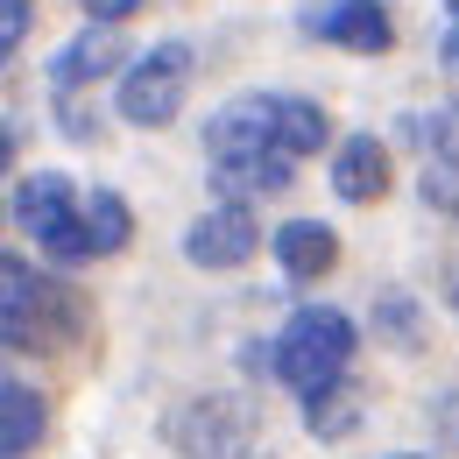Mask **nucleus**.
<instances>
[{
  "instance_id": "1",
  "label": "nucleus",
  "mask_w": 459,
  "mask_h": 459,
  "mask_svg": "<svg viewBox=\"0 0 459 459\" xmlns=\"http://www.w3.org/2000/svg\"><path fill=\"white\" fill-rule=\"evenodd\" d=\"M346 360H353V318L325 311V304H304L276 340V375L297 396H318V389L346 382Z\"/></svg>"
},
{
  "instance_id": "2",
  "label": "nucleus",
  "mask_w": 459,
  "mask_h": 459,
  "mask_svg": "<svg viewBox=\"0 0 459 459\" xmlns=\"http://www.w3.org/2000/svg\"><path fill=\"white\" fill-rule=\"evenodd\" d=\"M191 43H156V50H142V57H127L114 85V107L120 120H134V127H170L184 114V100H191Z\"/></svg>"
},
{
  "instance_id": "3",
  "label": "nucleus",
  "mask_w": 459,
  "mask_h": 459,
  "mask_svg": "<svg viewBox=\"0 0 459 459\" xmlns=\"http://www.w3.org/2000/svg\"><path fill=\"white\" fill-rule=\"evenodd\" d=\"M247 410L227 396H191L170 417V446L184 459H247Z\"/></svg>"
},
{
  "instance_id": "4",
  "label": "nucleus",
  "mask_w": 459,
  "mask_h": 459,
  "mask_svg": "<svg viewBox=\"0 0 459 459\" xmlns=\"http://www.w3.org/2000/svg\"><path fill=\"white\" fill-rule=\"evenodd\" d=\"M255 247H262V220L247 205H233V198L198 212L191 233H184V262L191 269H240V262H255Z\"/></svg>"
},
{
  "instance_id": "5",
  "label": "nucleus",
  "mask_w": 459,
  "mask_h": 459,
  "mask_svg": "<svg viewBox=\"0 0 459 459\" xmlns=\"http://www.w3.org/2000/svg\"><path fill=\"white\" fill-rule=\"evenodd\" d=\"M57 311V283L36 276L22 255H0V346H36L50 333Z\"/></svg>"
},
{
  "instance_id": "6",
  "label": "nucleus",
  "mask_w": 459,
  "mask_h": 459,
  "mask_svg": "<svg viewBox=\"0 0 459 459\" xmlns=\"http://www.w3.org/2000/svg\"><path fill=\"white\" fill-rule=\"evenodd\" d=\"M304 36L318 43H340V50H360V57H382L396 43V22L382 0H311L304 7Z\"/></svg>"
},
{
  "instance_id": "7",
  "label": "nucleus",
  "mask_w": 459,
  "mask_h": 459,
  "mask_svg": "<svg viewBox=\"0 0 459 459\" xmlns=\"http://www.w3.org/2000/svg\"><path fill=\"white\" fill-rule=\"evenodd\" d=\"M205 149L212 163H233V156H269L276 149V92H240L220 114L205 120ZM283 156V149H276Z\"/></svg>"
},
{
  "instance_id": "8",
  "label": "nucleus",
  "mask_w": 459,
  "mask_h": 459,
  "mask_svg": "<svg viewBox=\"0 0 459 459\" xmlns=\"http://www.w3.org/2000/svg\"><path fill=\"white\" fill-rule=\"evenodd\" d=\"M269 240H276V262H283L290 283H318V276L340 269V233L325 227V220H290Z\"/></svg>"
},
{
  "instance_id": "9",
  "label": "nucleus",
  "mask_w": 459,
  "mask_h": 459,
  "mask_svg": "<svg viewBox=\"0 0 459 459\" xmlns=\"http://www.w3.org/2000/svg\"><path fill=\"white\" fill-rule=\"evenodd\" d=\"M333 191H340L346 205H375L389 191V149L375 134H346L340 149H333Z\"/></svg>"
},
{
  "instance_id": "10",
  "label": "nucleus",
  "mask_w": 459,
  "mask_h": 459,
  "mask_svg": "<svg viewBox=\"0 0 459 459\" xmlns=\"http://www.w3.org/2000/svg\"><path fill=\"white\" fill-rule=\"evenodd\" d=\"M114 64H127V43H120V29L92 22V29H78V36H71V43L57 50L50 78H57V92H71V85H92V78H107Z\"/></svg>"
},
{
  "instance_id": "11",
  "label": "nucleus",
  "mask_w": 459,
  "mask_h": 459,
  "mask_svg": "<svg viewBox=\"0 0 459 459\" xmlns=\"http://www.w3.org/2000/svg\"><path fill=\"white\" fill-rule=\"evenodd\" d=\"M71 212H78V191H71L64 170H36L22 191H14V220H22V233H36V240H50Z\"/></svg>"
},
{
  "instance_id": "12",
  "label": "nucleus",
  "mask_w": 459,
  "mask_h": 459,
  "mask_svg": "<svg viewBox=\"0 0 459 459\" xmlns=\"http://www.w3.org/2000/svg\"><path fill=\"white\" fill-rule=\"evenodd\" d=\"M290 156H233V163H212V184H220V198H233V205H247V198H276V191H290Z\"/></svg>"
},
{
  "instance_id": "13",
  "label": "nucleus",
  "mask_w": 459,
  "mask_h": 459,
  "mask_svg": "<svg viewBox=\"0 0 459 459\" xmlns=\"http://www.w3.org/2000/svg\"><path fill=\"white\" fill-rule=\"evenodd\" d=\"M325 142H333V114H325L318 100L276 92V149H283L290 163H297V156H318Z\"/></svg>"
},
{
  "instance_id": "14",
  "label": "nucleus",
  "mask_w": 459,
  "mask_h": 459,
  "mask_svg": "<svg viewBox=\"0 0 459 459\" xmlns=\"http://www.w3.org/2000/svg\"><path fill=\"white\" fill-rule=\"evenodd\" d=\"M43 424H50V410H43V396H36V389H22V382H0V459L36 453Z\"/></svg>"
},
{
  "instance_id": "15",
  "label": "nucleus",
  "mask_w": 459,
  "mask_h": 459,
  "mask_svg": "<svg viewBox=\"0 0 459 459\" xmlns=\"http://www.w3.org/2000/svg\"><path fill=\"white\" fill-rule=\"evenodd\" d=\"M78 227H85V240H92V255H120L127 240H134V212H127V198L120 191H85L78 198Z\"/></svg>"
},
{
  "instance_id": "16",
  "label": "nucleus",
  "mask_w": 459,
  "mask_h": 459,
  "mask_svg": "<svg viewBox=\"0 0 459 459\" xmlns=\"http://www.w3.org/2000/svg\"><path fill=\"white\" fill-rule=\"evenodd\" d=\"M311 410H304V424L318 431V438H340V431H353V389L346 382H333V389H318V396H304Z\"/></svg>"
},
{
  "instance_id": "17",
  "label": "nucleus",
  "mask_w": 459,
  "mask_h": 459,
  "mask_svg": "<svg viewBox=\"0 0 459 459\" xmlns=\"http://www.w3.org/2000/svg\"><path fill=\"white\" fill-rule=\"evenodd\" d=\"M29 29H36V7H29V0H0V71L29 43Z\"/></svg>"
},
{
  "instance_id": "18",
  "label": "nucleus",
  "mask_w": 459,
  "mask_h": 459,
  "mask_svg": "<svg viewBox=\"0 0 459 459\" xmlns=\"http://www.w3.org/2000/svg\"><path fill=\"white\" fill-rule=\"evenodd\" d=\"M424 205L459 212V156H431V163H424Z\"/></svg>"
},
{
  "instance_id": "19",
  "label": "nucleus",
  "mask_w": 459,
  "mask_h": 459,
  "mask_svg": "<svg viewBox=\"0 0 459 459\" xmlns=\"http://www.w3.org/2000/svg\"><path fill=\"white\" fill-rule=\"evenodd\" d=\"M85 7H92V22H107V29H120V22H127V14L142 7V0H85Z\"/></svg>"
},
{
  "instance_id": "20",
  "label": "nucleus",
  "mask_w": 459,
  "mask_h": 459,
  "mask_svg": "<svg viewBox=\"0 0 459 459\" xmlns=\"http://www.w3.org/2000/svg\"><path fill=\"white\" fill-rule=\"evenodd\" d=\"M7 163H14V127L0 120V177H7Z\"/></svg>"
},
{
  "instance_id": "21",
  "label": "nucleus",
  "mask_w": 459,
  "mask_h": 459,
  "mask_svg": "<svg viewBox=\"0 0 459 459\" xmlns=\"http://www.w3.org/2000/svg\"><path fill=\"white\" fill-rule=\"evenodd\" d=\"M446 57H453V64H459V36H446Z\"/></svg>"
},
{
  "instance_id": "22",
  "label": "nucleus",
  "mask_w": 459,
  "mask_h": 459,
  "mask_svg": "<svg viewBox=\"0 0 459 459\" xmlns=\"http://www.w3.org/2000/svg\"><path fill=\"white\" fill-rule=\"evenodd\" d=\"M396 459H424V453H396Z\"/></svg>"
},
{
  "instance_id": "23",
  "label": "nucleus",
  "mask_w": 459,
  "mask_h": 459,
  "mask_svg": "<svg viewBox=\"0 0 459 459\" xmlns=\"http://www.w3.org/2000/svg\"><path fill=\"white\" fill-rule=\"evenodd\" d=\"M446 7H453V14H459V0H446Z\"/></svg>"
},
{
  "instance_id": "24",
  "label": "nucleus",
  "mask_w": 459,
  "mask_h": 459,
  "mask_svg": "<svg viewBox=\"0 0 459 459\" xmlns=\"http://www.w3.org/2000/svg\"><path fill=\"white\" fill-rule=\"evenodd\" d=\"M453 283H459V276H453Z\"/></svg>"
}]
</instances>
